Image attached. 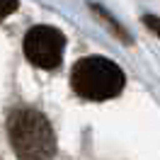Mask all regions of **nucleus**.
Wrapping results in <instances>:
<instances>
[{
	"instance_id": "f257e3e1",
	"label": "nucleus",
	"mask_w": 160,
	"mask_h": 160,
	"mask_svg": "<svg viewBox=\"0 0 160 160\" xmlns=\"http://www.w3.org/2000/svg\"><path fill=\"white\" fill-rule=\"evenodd\" d=\"M124 85V70L104 56H85L70 70V88L75 90V95L92 102L112 100L121 95Z\"/></svg>"
},
{
	"instance_id": "f03ea898",
	"label": "nucleus",
	"mask_w": 160,
	"mask_h": 160,
	"mask_svg": "<svg viewBox=\"0 0 160 160\" xmlns=\"http://www.w3.org/2000/svg\"><path fill=\"white\" fill-rule=\"evenodd\" d=\"M8 138L20 158H51L56 153V133L49 119L34 109H17L8 119Z\"/></svg>"
},
{
	"instance_id": "7ed1b4c3",
	"label": "nucleus",
	"mask_w": 160,
	"mask_h": 160,
	"mask_svg": "<svg viewBox=\"0 0 160 160\" xmlns=\"http://www.w3.org/2000/svg\"><path fill=\"white\" fill-rule=\"evenodd\" d=\"M24 56L32 66L44 70H53L61 66L63 61V51H66V37L63 32L49 24H37L24 34L22 41Z\"/></svg>"
},
{
	"instance_id": "20e7f679",
	"label": "nucleus",
	"mask_w": 160,
	"mask_h": 160,
	"mask_svg": "<svg viewBox=\"0 0 160 160\" xmlns=\"http://www.w3.org/2000/svg\"><path fill=\"white\" fill-rule=\"evenodd\" d=\"M90 10H92V15H97V17H100V20L104 22L107 27H109V32L114 34V37H119V39L124 41V44H133V39L129 37V32L124 29V27H121L119 22H117V20H114V17L109 15V12L104 10L102 5H95V2H90Z\"/></svg>"
},
{
	"instance_id": "39448f33",
	"label": "nucleus",
	"mask_w": 160,
	"mask_h": 160,
	"mask_svg": "<svg viewBox=\"0 0 160 160\" xmlns=\"http://www.w3.org/2000/svg\"><path fill=\"white\" fill-rule=\"evenodd\" d=\"M141 22H143L153 34H158V37H160V17H155V15H143Z\"/></svg>"
},
{
	"instance_id": "423d86ee",
	"label": "nucleus",
	"mask_w": 160,
	"mask_h": 160,
	"mask_svg": "<svg viewBox=\"0 0 160 160\" xmlns=\"http://www.w3.org/2000/svg\"><path fill=\"white\" fill-rule=\"evenodd\" d=\"M17 10V0H2V17H8Z\"/></svg>"
}]
</instances>
